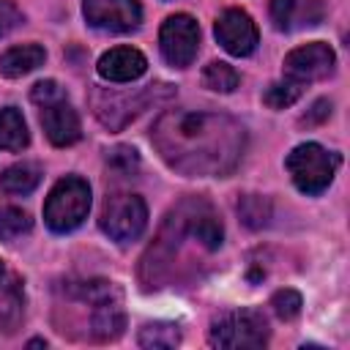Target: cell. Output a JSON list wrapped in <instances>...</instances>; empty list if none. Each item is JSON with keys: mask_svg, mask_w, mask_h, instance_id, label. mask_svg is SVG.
Masks as SVG:
<instances>
[{"mask_svg": "<svg viewBox=\"0 0 350 350\" xmlns=\"http://www.w3.org/2000/svg\"><path fill=\"white\" fill-rule=\"evenodd\" d=\"M284 164H287V172L293 178V183L304 194H320L334 180V172L339 167V156L328 153L317 142H304V145L290 150Z\"/></svg>", "mask_w": 350, "mask_h": 350, "instance_id": "cell-3", "label": "cell"}, {"mask_svg": "<svg viewBox=\"0 0 350 350\" xmlns=\"http://www.w3.org/2000/svg\"><path fill=\"white\" fill-rule=\"evenodd\" d=\"M331 115V101H325V98H320V101H314V107H312V112H306L304 118H301V123H306V126H312V123H320V120H325Z\"/></svg>", "mask_w": 350, "mask_h": 350, "instance_id": "cell-26", "label": "cell"}, {"mask_svg": "<svg viewBox=\"0 0 350 350\" xmlns=\"http://www.w3.org/2000/svg\"><path fill=\"white\" fill-rule=\"evenodd\" d=\"M145 68H148V60L134 46H115V49L104 52L98 60V74L109 82H131V79L142 77Z\"/></svg>", "mask_w": 350, "mask_h": 350, "instance_id": "cell-12", "label": "cell"}, {"mask_svg": "<svg viewBox=\"0 0 350 350\" xmlns=\"http://www.w3.org/2000/svg\"><path fill=\"white\" fill-rule=\"evenodd\" d=\"M298 8H301V0H271V19L279 30H290L298 16Z\"/></svg>", "mask_w": 350, "mask_h": 350, "instance_id": "cell-23", "label": "cell"}, {"mask_svg": "<svg viewBox=\"0 0 350 350\" xmlns=\"http://www.w3.org/2000/svg\"><path fill=\"white\" fill-rule=\"evenodd\" d=\"M148 224V208L137 194H112L101 208V230L112 241H134Z\"/></svg>", "mask_w": 350, "mask_h": 350, "instance_id": "cell-6", "label": "cell"}, {"mask_svg": "<svg viewBox=\"0 0 350 350\" xmlns=\"http://www.w3.org/2000/svg\"><path fill=\"white\" fill-rule=\"evenodd\" d=\"M238 82H241L238 71L224 60H213L202 71V85L208 90H216V93H232L238 88Z\"/></svg>", "mask_w": 350, "mask_h": 350, "instance_id": "cell-17", "label": "cell"}, {"mask_svg": "<svg viewBox=\"0 0 350 350\" xmlns=\"http://www.w3.org/2000/svg\"><path fill=\"white\" fill-rule=\"evenodd\" d=\"M161 159L183 175H227L243 156V126L213 112H164L153 131Z\"/></svg>", "mask_w": 350, "mask_h": 350, "instance_id": "cell-1", "label": "cell"}, {"mask_svg": "<svg viewBox=\"0 0 350 350\" xmlns=\"http://www.w3.org/2000/svg\"><path fill=\"white\" fill-rule=\"evenodd\" d=\"M109 164H112V167H120V172H134L137 164H139V159H137V150H134V148L120 145V148H115V150L109 153Z\"/></svg>", "mask_w": 350, "mask_h": 350, "instance_id": "cell-25", "label": "cell"}, {"mask_svg": "<svg viewBox=\"0 0 350 350\" xmlns=\"http://www.w3.org/2000/svg\"><path fill=\"white\" fill-rule=\"evenodd\" d=\"M219 44L235 55V57H246L254 52L257 46V25L252 22V16L241 8H227L219 19H216V27H213Z\"/></svg>", "mask_w": 350, "mask_h": 350, "instance_id": "cell-10", "label": "cell"}, {"mask_svg": "<svg viewBox=\"0 0 350 350\" xmlns=\"http://www.w3.org/2000/svg\"><path fill=\"white\" fill-rule=\"evenodd\" d=\"M22 317V284L0 260V328L11 331Z\"/></svg>", "mask_w": 350, "mask_h": 350, "instance_id": "cell-14", "label": "cell"}, {"mask_svg": "<svg viewBox=\"0 0 350 350\" xmlns=\"http://www.w3.org/2000/svg\"><path fill=\"white\" fill-rule=\"evenodd\" d=\"M208 339L213 347H262L268 342V323L254 309H238L219 317Z\"/></svg>", "mask_w": 350, "mask_h": 350, "instance_id": "cell-5", "label": "cell"}, {"mask_svg": "<svg viewBox=\"0 0 350 350\" xmlns=\"http://www.w3.org/2000/svg\"><path fill=\"white\" fill-rule=\"evenodd\" d=\"M88 25L109 33H126L139 27L142 8L137 0H85Z\"/></svg>", "mask_w": 350, "mask_h": 350, "instance_id": "cell-9", "label": "cell"}, {"mask_svg": "<svg viewBox=\"0 0 350 350\" xmlns=\"http://www.w3.org/2000/svg\"><path fill=\"white\" fill-rule=\"evenodd\" d=\"M170 85H145L139 90L131 93H115V90H107V88H96L90 93V104H93V112L96 118L109 126V129H123L131 118H137L148 101H156V93L167 90Z\"/></svg>", "mask_w": 350, "mask_h": 350, "instance_id": "cell-4", "label": "cell"}, {"mask_svg": "<svg viewBox=\"0 0 350 350\" xmlns=\"http://www.w3.org/2000/svg\"><path fill=\"white\" fill-rule=\"evenodd\" d=\"M271 306H273V312H276L282 320H293V317L301 312V295H298L295 290H290V287L276 290L273 298H271Z\"/></svg>", "mask_w": 350, "mask_h": 350, "instance_id": "cell-22", "label": "cell"}, {"mask_svg": "<svg viewBox=\"0 0 350 350\" xmlns=\"http://www.w3.org/2000/svg\"><path fill=\"white\" fill-rule=\"evenodd\" d=\"M30 134L22 112L16 107H3L0 109V148L5 150H22L27 148Z\"/></svg>", "mask_w": 350, "mask_h": 350, "instance_id": "cell-15", "label": "cell"}, {"mask_svg": "<svg viewBox=\"0 0 350 350\" xmlns=\"http://www.w3.org/2000/svg\"><path fill=\"white\" fill-rule=\"evenodd\" d=\"M238 213H241V219H243L246 227H254V230H257V227H262V224L268 221L271 208H268V202H265L262 197L246 194V197L238 200Z\"/></svg>", "mask_w": 350, "mask_h": 350, "instance_id": "cell-20", "label": "cell"}, {"mask_svg": "<svg viewBox=\"0 0 350 350\" xmlns=\"http://www.w3.org/2000/svg\"><path fill=\"white\" fill-rule=\"evenodd\" d=\"M88 211H90V186L77 175L60 178L44 202V219L55 232L77 230L88 219Z\"/></svg>", "mask_w": 350, "mask_h": 350, "instance_id": "cell-2", "label": "cell"}, {"mask_svg": "<svg viewBox=\"0 0 350 350\" xmlns=\"http://www.w3.org/2000/svg\"><path fill=\"white\" fill-rule=\"evenodd\" d=\"M334 63H336L334 49L323 41H312V44H304V46L293 49L284 57V79H290L295 85L325 79L334 71Z\"/></svg>", "mask_w": 350, "mask_h": 350, "instance_id": "cell-8", "label": "cell"}, {"mask_svg": "<svg viewBox=\"0 0 350 350\" xmlns=\"http://www.w3.org/2000/svg\"><path fill=\"white\" fill-rule=\"evenodd\" d=\"M41 126H44L49 142L57 145V148L74 145L82 137L79 115L74 112V107L68 104L66 96H57V98L41 104Z\"/></svg>", "mask_w": 350, "mask_h": 350, "instance_id": "cell-11", "label": "cell"}, {"mask_svg": "<svg viewBox=\"0 0 350 350\" xmlns=\"http://www.w3.org/2000/svg\"><path fill=\"white\" fill-rule=\"evenodd\" d=\"M44 57H46V52H44V46H38V44L11 46L8 52L0 55V74L8 77V79L25 77V74L36 71V68L44 63Z\"/></svg>", "mask_w": 350, "mask_h": 350, "instance_id": "cell-13", "label": "cell"}, {"mask_svg": "<svg viewBox=\"0 0 350 350\" xmlns=\"http://www.w3.org/2000/svg\"><path fill=\"white\" fill-rule=\"evenodd\" d=\"M180 342V331L178 325L172 323H148L142 331H139V345L142 347H175Z\"/></svg>", "mask_w": 350, "mask_h": 350, "instance_id": "cell-19", "label": "cell"}, {"mask_svg": "<svg viewBox=\"0 0 350 350\" xmlns=\"http://www.w3.org/2000/svg\"><path fill=\"white\" fill-rule=\"evenodd\" d=\"M30 227H33V219L27 216V211H22L16 205L0 208V238L3 241H16V238L27 235Z\"/></svg>", "mask_w": 350, "mask_h": 350, "instance_id": "cell-18", "label": "cell"}, {"mask_svg": "<svg viewBox=\"0 0 350 350\" xmlns=\"http://www.w3.org/2000/svg\"><path fill=\"white\" fill-rule=\"evenodd\" d=\"M41 180V170L38 164L33 161H19V164H11L3 175H0V186L8 191V194H30Z\"/></svg>", "mask_w": 350, "mask_h": 350, "instance_id": "cell-16", "label": "cell"}, {"mask_svg": "<svg viewBox=\"0 0 350 350\" xmlns=\"http://www.w3.org/2000/svg\"><path fill=\"white\" fill-rule=\"evenodd\" d=\"M159 46L161 55L170 66L186 68L197 57L200 46V27L189 14H172L164 19L161 33H159Z\"/></svg>", "mask_w": 350, "mask_h": 350, "instance_id": "cell-7", "label": "cell"}, {"mask_svg": "<svg viewBox=\"0 0 350 350\" xmlns=\"http://www.w3.org/2000/svg\"><path fill=\"white\" fill-rule=\"evenodd\" d=\"M298 96H301V85H295V82L284 79V82H273V85L265 90L262 101H265L271 109H284V107L295 104V101H298Z\"/></svg>", "mask_w": 350, "mask_h": 350, "instance_id": "cell-21", "label": "cell"}, {"mask_svg": "<svg viewBox=\"0 0 350 350\" xmlns=\"http://www.w3.org/2000/svg\"><path fill=\"white\" fill-rule=\"evenodd\" d=\"M19 22H22V11L11 0H0V38L8 36L14 27H19Z\"/></svg>", "mask_w": 350, "mask_h": 350, "instance_id": "cell-24", "label": "cell"}]
</instances>
